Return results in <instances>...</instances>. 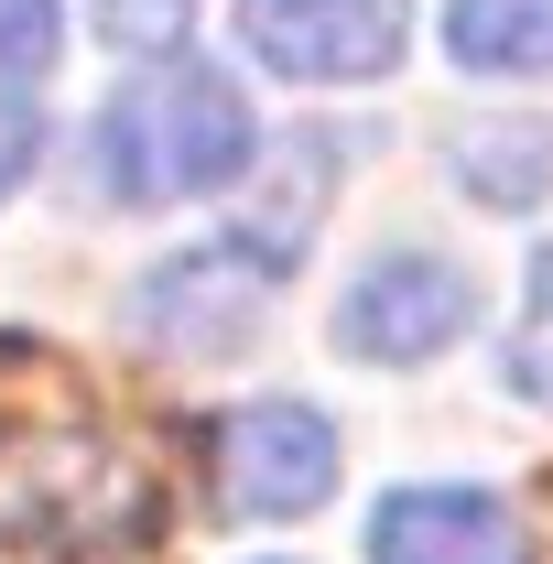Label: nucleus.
<instances>
[{"mask_svg":"<svg viewBox=\"0 0 553 564\" xmlns=\"http://www.w3.org/2000/svg\"><path fill=\"white\" fill-rule=\"evenodd\" d=\"M250 98L228 66H196V55H152L141 87H120L87 131V163H98V196L109 207H185V196H217L239 163H250Z\"/></svg>","mask_w":553,"mask_h":564,"instance_id":"obj_1","label":"nucleus"},{"mask_svg":"<svg viewBox=\"0 0 553 564\" xmlns=\"http://www.w3.org/2000/svg\"><path fill=\"white\" fill-rule=\"evenodd\" d=\"M272 272H282V250H261V239L174 250L131 282V337H152L163 358H228L272 315Z\"/></svg>","mask_w":553,"mask_h":564,"instance_id":"obj_2","label":"nucleus"},{"mask_svg":"<svg viewBox=\"0 0 553 564\" xmlns=\"http://www.w3.org/2000/svg\"><path fill=\"white\" fill-rule=\"evenodd\" d=\"M207 478L217 510H239V521H304L337 499V423L315 402H239L207 445Z\"/></svg>","mask_w":553,"mask_h":564,"instance_id":"obj_3","label":"nucleus"},{"mask_svg":"<svg viewBox=\"0 0 553 564\" xmlns=\"http://www.w3.org/2000/svg\"><path fill=\"white\" fill-rule=\"evenodd\" d=\"M239 44L293 87H358L402 66L413 0H239Z\"/></svg>","mask_w":553,"mask_h":564,"instance_id":"obj_4","label":"nucleus"},{"mask_svg":"<svg viewBox=\"0 0 553 564\" xmlns=\"http://www.w3.org/2000/svg\"><path fill=\"white\" fill-rule=\"evenodd\" d=\"M467 315H478V282L456 272V261L391 250V261H369V272L337 293V348L380 358V369H423V358H445L467 337Z\"/></svg>","mask_w":553,"mask_h":564,"instance_id":"obj_5","label":"nucleus"},{"mask_svg":"<svg viewBox=\"0 0 553 564\" xmlns=\"http://www.w3.org/2000/svg\"><path fill=\"white\" fill-rule=\"evenodd\" d=\"M369 564H532V532L488 489H391L369 510Z\"/></svg>","mask_w":553,"mask_h":564,"instance_id":"obj_6","label":"nucleus"},{"mask_svg":"<svg viewBox=\"0 0 553 564\" xmlns=\"http://www.w3.org/2000/svg\"><path fill=\"white\" fill-rule=\"evenodd\" d=\"M445 55L467 76H553V0H445Z\"/></svg>","mask_w":553,"mask_h":564,"instance_id":"obj_7","label":"nucleus"},{"mask_svg":"<svg viewBox=\"0 0 553 564\" xmlns=\"http://www.w3.org/2000/svg\"><path fill=\"white\" fill-rule=\"evenodd\" d=\"M510 391L553 413V250L532 261V293H521V326H510Z\"/></svg>","mask_w":553,"mask_h":564,"instance_id":"obj_8","label":"nucleus"},{"mask_svg":"<svg viewBox=\"0 0 553 564\" xmlns=\"http://www.w3.org/2000/svg\"><path fill=\"white\" fill-rule=\"evenodd\" d=\"M185 22H196V0H98V33H109V55H185Z\"/></svg>","mask_w":553,"mask_h":564,"instance_id":"obj_9","label":"nucleus"},{"mask_svg":"<svg viewBox=\"0 0 553 564\" xmlns=\"http://www.w3.org/2000/svg\"><path fill=\"white\" fill-rule=\"evenodd\" d=\"M55 55H66L55 0H0V76H44Z\"/></svg>","mask_w":553,"mask_h":564,"instance_id":"obj_10","label":"nucleus"},{"mask_svg":"<svg viewBox=\"0 0 553 564\" xmlns=\"http://www.w3.org/2000/svg\"><path fill=\"white\" fill-rule=\"evenodd\" d=\"M33 163H44V109H33V98H0V196H11Z\"/></svg>","mask_w":553,"mask_h":564,"instance_id":"obj_11","label":"nucleus"}]
</instances>
